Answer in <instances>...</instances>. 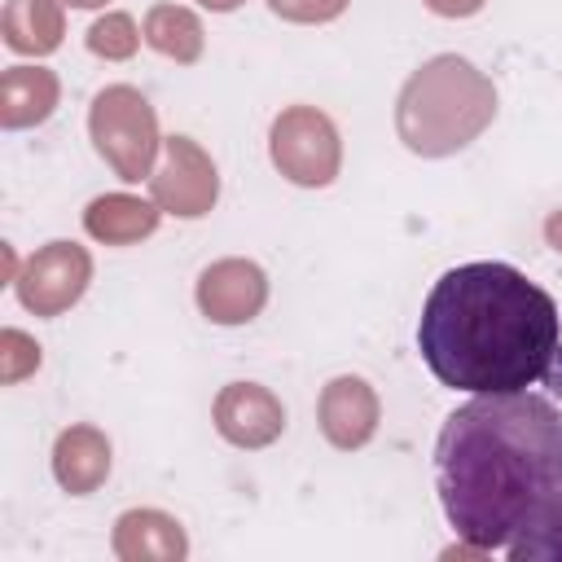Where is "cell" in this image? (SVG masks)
<instances>
[{
    "label": "cell",
    "instance_id": "10",
    "mask_svg": "<svg viewBox=\"0 0 562 562\" xmlns=\"http://www.w3.org/2000/svg\"><path fill=\"white\" fill-rule=\"evenodd\" d=\"M321 430H325V439L334 443V448H342V452H351V448H364L369 439H373V430H378V395H373V386L364 382V378H351V373H342V378H334L325 391H321Z\"/></svg>",
    "mask_w": 562,
    "mask_h": 562
},
{
    "label": "cell",
    "instance_id": "3",
    "mask_svg": "<svg viewBox=\"0 0 562 562\" xmlns=\"http://www.w3.org/2000/svg\"><path fill=\"white\" fill-rule=\"evenodd\" d=\"M496 119V88L492 79L457 57L439 53L422 70L408 75L395 101V132L404 149L422 158H448L483 136V127Z\"/></svg>",
    "mask_w": 562,
    "mask_h": 562
},
{
    "label": "cell",
    "instance_id": "5",
    "mask_svg": "<svg viewBox=\"0 0 562 562\" xmlns=\"http://www.w3.org/2000/svg\"><path fill=\"white\" fill-rule=\"evenodd\" d=\"M268 149H272L277 171L285 180L303 184V189L329 184L338 176V167H342L338 127L316 105H290V110H281L277 123H272Z\"/></svg>",
    "mask_w": 562,
    "mask_h": 562
},
{
    "label": "cell",
    "instance_id": "7",
    "mask_svg": "<svg viewBox=\"0 0 562 562\" xmlns=\"http://www.w3.org/2000/svg\"><path fill=\"white\" fill-rule=\"evenodd\" d=\"M162 149H167V158L149 176V193H154L158 211L180 215V220L206 215L220 198V176H215L211 154L189 136H167Z\"/></svg>",
    "mask_w": 562,
    "mask_h": 562
},
{
    "label": "cell",
    "instance_id": "19",
    "mask_svg": "<svg viewBox=\"0 0 562 562\" xmlns=\"http://www.w3.org/2000/svg\"><path fill=\"white\" fill-rule=\"evenodd\" d=\"M40 369V347L35 338H26L22 329H4L0 334V382H22L26 373Z\"/></svg>",
    "mask_w": 562,
    "mask_h": 562
},
{
    "label": "cell",
    "instance_id": "17",
    "mask_svg": "<svg viewBox=\"0 0 562 562\" xmlns=\"http://www.w3.org/2000/svg\"><path fill=\"white\" fill-rule=\"evenodd\" d=\"M514 562H553L562 558V487L518 527V536L505 544Z\"/></svg>",
    "mask_w": 562,
    "mask_h": 562
},
{
    "label": "cell",
    "instance_id": "15",
    "mask_svg": "<svg viewBox=\"0 0 562 562\" xmlns=\"http://www.w3.org/2000/svg\"><path fill=\"white\" fill-rule=\"evenodd\" d=\"M0 26H4V44L13 53H35V57L53 53L66 35L57 0H9Z\"/></svg>",
    "mask_w": 562,
    "mask_h": 562
},
{
    "label": "cell",
    "instance_id": "23",
    "mask_svg": "<svg viewBox=\"0 0 562 562\" xmlns=\"http://www.w3.org/2000/svg\"><path fill=\"white\" fill-rule=\"evenodd\" d=\"M198 4H206V9H215V13H228V9H237L241 0H198Z\"/></svg>",
    "mask_w": 562,
    "mask_h": 562
},
{
    "label": "cell",
    "instance_id": "21",
    "mask_svg": "<svg viewBox=\"0 0 562 562\" xmlns=\"http://www.w3.org/2000/svg\"><path fill=\"white\" fill-rule=\"evenodd\" d=\"M487 0H426V9L430 13H439V18H470V13H479Z\"/></svg>",
    "mask_w": 562,
    "mask_h": 562
},
{
    "label": "cell",
    "instance_id": "13",
    "mask_svg": "<svg viewBox=\"0 0 562 562\" xmlns=\"http://www.w3.org/2000/svg\"><path fill=\"white\" fill-rule=\"evenodd\" d=\"M57 75L44 66H9L0 75V123L9 132L35 127L57 110Z\"/></svg>",
    "mask_w": 562,
    "mask_h": 562
},
{
    "label": "cell",
    "instance_id": "9",
    "mask_svg": "<svg viewBox=\"0 0 562 562\" xmlns=\"http://www.w3.org/2000/svg\"><path fill=\"white\" fill-rule=\"evenodd\" d=\"M215 430L237 448H268L285 430V408L259 382H228L215 395Z\"/></svg>",
    "mask_w": 562,
    "mask_h": 562
},
{
    "label": "cell",
    "instance_id": "8",
    "mask_svg": "<svg viewBox=\"0 0 562 562\" xmlns=\"http://www.w3.org/2000/svg\"><path fill=\"white\" fill-rule=\"evenodd\" d=\"M268 303V277L250 259H215L198 277V307L215 325H246Z\"/></svg>",
    "mask_w": 562,
    "mask_h": 562
},
{
    "label": "cell",
    "instance_id": "14",
    "mask_svg": "<svg viewBox=\"0 0 562 562\" xmlns=\"http://www.w3.org/2000/svg\"><path fill=\"white\" fill-rule=\"evenodd\" d=\"M83 228L105 246H132L158 228V202H140L132 193L92 198L83 211Z\"/></svg>",
    "mask_w": 562,
    "mask_h": 562
},
{
    "label": "cell",
    "instance_id": "24",
    "mask_svg": "<svg viewBox=\"0 0 562 562\" xmlns=\"http://www.w3.org/2000/svg\"><path fill=\"white\" fill-rule=\"evenodd\" d=\"M61 4H75V9H97V4H105V0H61Z\"/></svg>",
    "mask_w": 562,
    "mask_h": 562
},
{
    "label": "cell",
    "instance_id": "4",
    "mask_svg": "<svg viewBox=\"0 0 562 562\" xmlns=\"http://www.w3.org/2000/svg\"><path fill=\"white\" fill-rule=\"evenodd\" d=\"M88 132H92L97 154L114 167L119 180L136 184V180L154 176L158 119H154V105L136 88H127V83L101 88L88 110Z\"/></svg>",
    "mask_w": 562,
    "mask_h": 562
},
{
    "label": "cell",
    "instance_id": "18",
    "mask_svg": "<svg viewBox=\"0 0 562 562\" xmlns=\"http://www.w3.org/2000/svg\"><path fill=\"white\" fill-rule=\"evenodd\" d=\"M136 44H140V31L127 13H105L88 26V48L105 61H127L136 53Z\"/></svg>",
    "mask_w": 562,
    "mask_h": 562
},
{
    "label": "cell",
    "instance_id": "16",
    "mask_svg": "<svg viewBox=\"0 0 562 562\" xmlns=\"http://www.w3.org/2000/svg\"><path fill=\"white\" fill-rule=\"evenodd\" d=\"M145 44L180 66H193L202 57V22L180 4H154L145 13Z\"/></svg>",
    "mask_w": 562,
    "mask_h": 562
},
{
    "label": "cell",
    "instance_id": "6",
    "mask_svg": "<svg viewBox=\"0 0 562 562\" xmlns=\"http://www.w3.org/2000/svg\"><path fill=\"white\" fill-rule=\"evenodd\" d=\"M13 281H18V299H22L26 312H35V316H61L88 290L92 259H88V250L79 241H48V246H40L26 259V268Z\"/></svg>",
    "mask_w": 562,
    "mask_h": 562
},
{
    "label": "cell",
    "instance_id": "2",
    "mask_svg": "<svg viewBox=\"0 0 562 562\" xmlns=\"http://www.w3.org/2000/svg\"><path fill=\"white\" fill-rule=\"evenodd\" d=\"M417 347L426 369L452 391H527L549 378L562 351L558 303L509 263H461L430 285Z\"/></svg>",
    "mask_w": 562,
    "mask_h": 562
},
{
    "label": "cell",
    "instance_id": "20",
    "mask_svg": "<svg viewBox=\"0 0 562 562\" xmlns=\"http://www.w3.org/2000/svg\"><path fill=\"white\" fill-rule=\"evenodd\" d=\"M268 9L285 22H329L347 9V0H268Z\"/></svg>",
    "mask_w": 562,
    "mask_h": 562
},
{
    "label": "cell",
    "instance_id": "11",
    "mask_svg": "<svg viewBox=\"0 0 562 562\" xmlns=\"http://www.w3.org/2000/svg\"><path fill=\"white\" fill-rule=\"evenodd\" d=\"M114 553L123 562H180L189 553L184 527L162 509H127L114 522Z\"/></svg>",
    "mask_w": 562,
    "mask_h": 562
},
{
    "label": "cell",
    "instance_id": "22",
    "mask_svg": "<svg viewBox=\"0 0 562 562\" xmlns=\"http://www.w3.org/2000/svg\"><path fill=\"white\" fill-rule=\"evenodd\" d=\"M544 237H549V246L562 255V211H553V215L544 220Z\"/></svg>",
    "mask_w": 562,
    "mask_h": 562
},
{
    "label": "cell",
    "instance_id": "12",
    "mask_svg": "<svg viewBox=\"0 0 562 562\" xmlns=\"http://www.w3.org/2000/svg\"><path fill=\"white\" fill-rule=\"evenodd\" d=\"M53 474L70 496H88L110 474V439L97 426H70L53 443Z\"/></svg>",
    "mask_w": 562,
    "mask_h": 562
},
{
    "label": "cell",
    "instance_id": "1",
    "mask_svg": "<svg viewBox=\"0 0 562 562\" xmlns=\"http://www.w3.org/2000/svg\"><path fill=\"white\" fill-rule=\"evenodd\" d=\"M562 487V413L531 391L474 395L435 439L443 518L474 553L505 549Z\"/></svg>",
    "mask_w": 562,
    "mask_h": 562
}]
</instances>
